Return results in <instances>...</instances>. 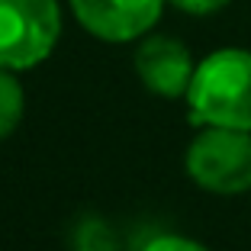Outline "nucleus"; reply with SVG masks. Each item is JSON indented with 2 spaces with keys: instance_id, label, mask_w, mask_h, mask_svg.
<instances>
[{
  "instance_id": "7ed1b4c3",
  "label": "nucleus",
  "mask_w": 251,
  "mask_h": 251,
  "mask_svg": "<svg viewBox=\"0 0 251 251\" xmlns=\"http://www.w3.org/2000/svg\"><path fill=\"white\" fill-rule=\"evenodd\" d=\"M187 174L213 193L251 190V135L245 129L209 126L187 148Z\"/></svg>"
},
{
  "instance_id": "f257e3e1",
  "label": "nucleus",
  "mask_w": 251,
  "mask_h": 251,
  "mask_svg": "<svg viewBox=\"0 0 251 251\" xmlns=\"http://www.w3.org/2000/svg\"><path fill=\"white\" fill-rule=\"evenodd\" d=\"M193 123L251 132V52L222 49L203 58L187 90Z\"/></svg>"
},
{
  "instance_id": "f03ea898",
  "label": "nucleus",
  "mask_w": 251,
  "mask_h": 251,
  "mask_svg": "<svg viewBox=\"0 0 251 251\" xmlns=\"http://www.w3.org/2000/svg\"><path fill=\"white\" fill-rule=\"evenodd\" d=\"M58 36V0H0V68H36L52 55Z\"/></svg>"
},
{
  "instance_id": "423d86ee",
  "label": "nucleus",
  "mask_w": 251,
  "mask_h": 251,
  "mask_svg": "<svg viewBox=\"0 0 251 251\" xmlns=\"http://www.w3.org/2000/svg\"><path fill=\"white\" fill-rule=\"evenodd\" d=\"M26 100H23V87L13 77L10 68H0V139H7L23 119Z\"/></svg>"
},
{
  "instance_id": "6e6552de",
  "label": "nucleus",
  "mask_w": 251,
  "mask_h": 251,
  "mask_svg": "<svg viewBox=\"0 0 251 251\" xmlns=\"http://www.w3.org/2000/svg\"><path fill=\"white\" fill-rule=\"evenodd\" d=\"M177 10H184V13H193V16H206V13H216V10H222L229 0H171Z\"/></svg>"
},
{
  "instance_id": "39448f33",
  "label": "nucleus",
  "mask_w": 251,
  "mask_h": 251,
  "mask_svg": "<svg viewBox=\"0 0 251 251\" xmlns=\"http://www.w3.org/2000/svg\"><path fill=\"white\" fill-rule=\"evenodd\" d=\"M135 71L142 84L158 97H184L193 81V58L187 45L171 36H151L135 52Z\"/></svg>"
},
{
  "instance_id": "20e7f679",
  "label": "nucleus",
  "mask_w": 251,
  "mask_h": 251,
  "mask_svg": "<svg viewBox=\"0 0 251 251\" xmlns=\"http://www.w3.org/2000/svg\"><path fill=\"white\" fill-rule=\"evenodd\" d=\"M161 3L164 0H71V10L97 39L129 42L158 23Z\"/></svg>"
},
{
  "instance_id": "0eeeda50",
  "label": "nucleus",
  "mask_w": 251,
  "mask_h": 251,
  "mask_svg": "<svg viewBox=\"0 0 251 251\" xmlns=\"http://www.w3.org/2000/svg\"><path fill=\"white\" fill-rule=\"evenodd\" d=\"M142 251H206V248L200 242H193V238H184V235H158Z\"/></svg>"
}]
</instances>
